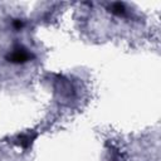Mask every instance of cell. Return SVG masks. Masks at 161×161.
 Masks as SVG:
<instances>
[{
    "instance_id": "6da1fadb",
    "label": "cell",
    "mask_w": 161,
    "mask_h": 161,
    "mask_svg": "<svg viewBox=\"0 0 161 161\" xmlns=\"http://www.w3.org/2000/svg\"><path fill=\"white\" fill-rule=\"evenodd\" d=\"M30 57H31V55H30V53H29L26 49H24V48H15V49H13V50L8 54L6 59H8L9 62H11V63L20 64V63H25L26 60H29Z\"/></svg>"
},
{
    "instance_id": "7a4b0ae2",
    "label": "cell",
    "mask_w": 161,
    "mask_h": 161,
    "mask_svg": "<svg viewBox=\"0 0 161 161\" xmlns=\"http://www.w3.org/2000/svg\"><path fill=\"white\" fill-rule=\"evenodd\" d=\"M34 138H35V133H31V132L23 133L18 138V145L21 146V147H24V148H28L33 143V140Z\"/></svg>"
},
{
    "instance_id": "3957f363",
    "label": "cell",
    "mask_w": 161,
    "mask_h": 161,
    "mask_svg": "<svg viewBox=\"0 0 161 161\" xmlns=\"http://www.w3.org/2000/svg\"><path fill=\"white\" fill-rule=\"evenodd\" d=\"M111 11H112L113 14H117V15H123V14L126 13L125 6H123V4H121V3H113Z\"/></svg>"
},
{
    "instance_id": "277c9868",
    "label": "cell",
    "mask_w": 161,
    "mask_h": 161,
    "mask_svg": "<svg viewBox=\"0 0 161 161\" xmlns=\"http://www.w3.org/2000/svg\"><path fill=\"white\" fill-rule=\"evenodd\" d=\"M21 25H23V23H21L20 20H15V21H14V26H15L16 29H19V28H21Z\"/></svg>"
}]
</instances>
